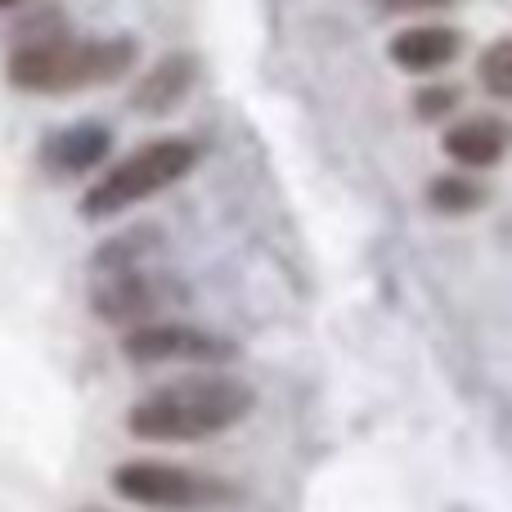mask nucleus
<instances>
[{
	"label": "nucleus",
	"instance_id": "obj_10",
	"mask_svg": "<svg viewBox=\"0 0 512 512\" xmlns=\"http://www.w3.org/2000/svg\"><path fill=\"white\" fill-rule=\"evenodd\" d=\"M189 72H194V63H189V59H167V63H158V68H153V77L144 81L140 90H135V108H149V113H167V108L189 90V81H194Z\"/></svg>",
	"mask_w": 512,
	"mask_h": 512
},
{
	"label": "nucleus",
	"instance_id": "obj_5",
	"mask_svg": "<svg viewBox=\"0 0 512 512\" xmlns=\"http://www.w3.org/2000/svg\"><path fill=\"white\" fill-rule=\"evenodd\" d=\"M185 297L176 279H167L162 270H149V265H131V270H108L95 279V292H90V306L104 324L117 328H140L149 319H167V310Z\"/></svg>",
	"mask_w": 512,
	"mask_h": 512
},
{
	"label": "nucleus",
	"instance_id": "obj_11",
	"mask_svg": "<svg viewBox=\"0 0 512 512\" xmlns=\"http://www.w3.org/2000/svg\"><path fill=\"white\" fill-rule=\"evenodd\" d=\"M427 203L436 207L441 216H468L477 212V207L490 203V189L481 185L477 176H436L432 185H427Z\"/></svg>",
	"mask_w": 512,
	"mask_h": 512
},
{
	"label": "nucleus",
	"instance_id": "obj_6",
	"mask_svg": "<svg viewBox=\"0 0 512 512\" xmlns=\"http://www.w3.org/2000/svg\"><path fill=\"white\" fill-rule=\"evenodd\" d=\"M122 351L131 364H221L234 360L239 346L225 342L221 333L180 319H149L140 328H126Z\"/></svg>",
	"mask_w": 512,
	"mask_h": 512
},
{
	"label": "nucleus",
	"instance_id": "obj_7",
	"mask_svg": "<svg viewBox=\"0 0 512 512\" xmlns=\"http://www.w3.org/2000/svg\"><path fill=\"white\" fill-rule=\"evenodd\" d=\"M508 140H512V131L504 117L468 113L445 131V153H450L463 171H486V167H495V162H504Z\"/></svg>",
	"mask_w": 512,
	"mask_h": 512
},
{
	"label": "nucleus",
	"instance_id": "obj_4",
	"mask_svg": "<svg viewBox=\"0 0 512 512\" xmlns=\"http://www.w3.org/2000/svg\"><path fill=\"white\" fill-rule=\"evenodd\" d=\"M113 490L122 499L140 508H158V512H207L230 504L239 490L230 481L212 477V472L185 468V463H167V459H131L113 472Z\"/></svg>",
	"mask_w": 512,
	"mask_h": 512
},
{
	"label": "nucleus",
	"instance_id": "obj_13",
	"mask_svg": "<svg viewBox=\"0 0 512 512\" xmlns=\"http://www.w3.org/2000/svg\"><path fill=\"white\" fill-rule=\"evenodd\" d=\"M459 86H450V81H436V86H423L414 95V113L423 117V122H441V117L459 113Z\"/></svg>",
	"mask_w": 512,
	"mask_h": 512
},
{
	"label": "nucleus",
	"instance_id": "obj_1",
	"mask_svg": "<svg viewBox=\"0 0 512 512\" xmlns=\"http://www.w3.org/2000/svg\"><path fill=\"white\" fill-rule=\"evenodd\" d=\"M256 409V391L234 373L203 369L171 378L140 396L126 414L131 436L153 445H198L239 427Z\"/></svg>",
	"mask_w": 512,
	"mask_h": 512
},
{
	"label": "nucleus",
	"instance_id": "obj_14",
	"mask_svg": "<svg viewBox=\"0 0 512 512\" xmlns=\"http://www.w3.org/2000/svg\"><path fill=\"white\" fill-rule=\"evenodd\" d=\"M459 0H378L387 14H432V9H454Z\"/></svg>",
	"mask_w": 512,
	"mask_h": 512
},
{
	"label": "nucleus",
	"instance_id": "obj_3",
	"mask_svg": "<svg viewBox=\"0 0 512 512\" xmlns=\"http://www.w3.org/2000/svg\"><path fill=\"white\" fill-rule=\"evenodd\" d=\"M198 162V144L185 135H162L140 149H131L126 158H117L95 185L81 194V216L86 221H113V216L131 212V207L158 198L162 189H171L176 180H185Z\"/></svg>",
	"mask_w": 512,
	"mask_h": 512
},
{
	"label": "nucleus",
	"instance_id": "obj_15",
	"mask_svg": "<svg viewBox=\"0 0 512 512\" xmlns=\"http://www.w3.org/2000/svg\"><path fill=\"white\" fill-rule=\"evenodd\" d=\"M5 5H18V0H0V9H5Z\"/></svg>",
	"mask_w": 512,
	"mask_h": 512
},
{
	"label": "nucleus",
	"instance_id": "obj_8",
	"mask_svg": "<svg viewBox=\"0 0 512 512\" xmlns=\"http://www.w3.org/2000/svg\"><path fill=\"white\" fill-rule=\"evenodd\" d=\"M387 54H391V63L405 72H441L463 54V32L459 27H445V23H418V27H405V32L391 36Z\"/></svg>",
	"mask_w": 512,
	"mask_h": 512
},
{
	"label": "nucleus",
	"instance_id": "obj_16",
	"mask_svg": "<svg viewBox=\"0 0 512 512\" xmlns=\"http://www.w3.org/2000/svg\"><path fill=\"white\" fill-rule=\"evenodd\" d=\"M81 512H104V508H81Z\"/></svg>",
	"mask_w": 512,
	"mask_h": 512
},
{
	"label": "nucleus",
	"instance_id": "obj_12",
	"mask_svg": "<svg viewBox=\"0 0 512 512\" xmlns=\"http://www.w3.org/2000/svg\"><path fill=\"white\" fill-rule=\"evenodd\" d=\"M477 81H481V90H486V95L508 99V104H512V36H499V41H490L486 50H481Z\"/></svg>",
	"mask_w": 512,
	"mask_h": 512
},
{
	"label": "nucleus",
	"instance_id": "obj_2",
	"mask_svg": "<svg viewBox=\"0 0 512 512\" xmlns=\"http://www.w3.org/2000/svg\"><path fill=\"white\" fill-rule=\"evenodd\" d=\"M135 68L131 36H36L9 54L5 72L27 95H72L126 77Z\"/></svg>",
	"mask_w": 512,
	"mask_h": 512
},
{
	"label": "nucleus",
	"instance_id": "obj_9",
	"mask_svg": "<svg viewBox=\"0 0 512 512\" xmlns=\"http://www.w3.org/2000/svg\"><path fill=\"white\" fill-rule=\"evenodd\" d=\"M108 149H113V135L95 122H81V126H68V131L50 135L41 158L54 176H81V171H90L95 162H104Z\"/></svg>",
	"mask_w": 512,
	"mask_h": 512
}]
</instances>
